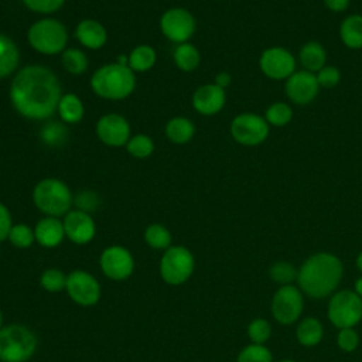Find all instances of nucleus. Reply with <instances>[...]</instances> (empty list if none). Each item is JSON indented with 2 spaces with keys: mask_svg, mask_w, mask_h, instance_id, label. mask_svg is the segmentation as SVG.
<instances>
[{
  "mask_svg": "<svg viewBox=\"0 0 362 362\" xmlns=\"http://www.w3.org/2000/svg\"><path fill=\"white\" fill-rule=\"evenodd\" d=\"M61 99L57 75L42 65H28L20 69L10 86L13 107L24 117L40 120L49 117Z\"/></svg>",
  "mask_w": 362,
  "mask_h": 362,
  "instance_id": "obj_1",
  "label": "nucleus"
},
{
  "mask_svg": "<svg viewBox=\"0 0 362 362\" xmlns=\"http://www.w3.org/2000/svg\"><path fill=\"white\" fill-rule=\"evenodd\" d=\"M342 263L331 253L320 252L310 256L298 270V284L311 298H325L334 293L342 279Z\"/></svg>",
  "mask_w": 362,
  "mask_h": 362,
  "instance_id": "obj_2",
  "label": "nucleus"
},
{
  "mask_svg": "<svg viewBox=\"0 0 362 362\" xmlns=\"http://www.w3.org/2000/svg\"><path fill=\"white\" fill-rule=\"evenodd\" d=\"M136 86L134 72L119 62L100 66L90 78L92 90L102 99L122 100L130 96Z\"/></svg>",
  "mask_w": 362,
  "mask_h": 362,
  "instance_id": "obj_3",
  "label": "nucleus"
},
{
  "mask_svg": "<svg viewBox=\"0 0 362 362\" xmlns=\"http://www.w3.org/2000/svg\"><path fill=\"white\" fill-rule=\"evenodd\" d=\"M37 346V335L23 324H8L0 329V362H27Z\"/></svg>",
  "mask_w": 362,
  "mask_h": 362,
  "instance_id": "obj_4",
  "label": "nucleus"
},
{
  "mask_svg": "<svg viewBox=\"0 0 362 362\" xmlns=\"http://www.w3.org/2000/svg\"><path fill=\"white\" fill-rule=\"evenodd\" d=\"M35 206L47 216H65L72 206L74 197L69 187L57 178L41 180L33 191Z\"/></svg>",
  "mask_w": 362,
  "mask_h": 362,
  "instance_id": "obj_5",
  "label": "nucleus"
},
{
  "mask_svg": "<svg viewBox=\"0 0 362 362\" xmlns=\"http://www.w3.org/2000/svg\"><path fill=\"white\" fill-rule=\"evenodd\" d=\"M30 45L45 55H55L65 51L68 33L62 23L55 18H41L28 28Z\"/></svg>",
  "mask_w": 362,
  "mask_h": 362,
  "instance_id": "obj_6",
  "label": "nucleus"
},
{
  "mask_svg": "<svg viewBox=\"0 0 362 362\" xmlns=\"http://www.w3.org/2000/svg\"><path fill=\"white\" fill-rule=\"evenodd\" d=\"M195 269V259L192 252L181 245L170 246L164 250L158 272L164 283L170 286H181L189 280Z\"/></svg>",
  "mask_w": 362,
  "mask_h": 362,
  "instance_id": "obj_7",
  "label": "nucleus"
},
{
  "mask_svg": "<svg viewBox=\"0 0 362 362\" xmlns=\"http://www.w3.org/2000/svg\"><path fill=\"white\" fill-rule=\"evenodd\" d=\"M328 318L337 328H352L362 320V297L355 291H337L328 304Z\"/></svg>",
  "mask_w": 362,
  "mask_h": 362,
  "instance_id": "obj_8",
  "label": "nucleus"
},
{
  "mask_svg": "<svg viewBox=\"0 0 362 362\" xmlns=\"http://www.w3.org/2000/svg\"><path fill=\"white\" fill-rule=\"evenodd\" d=\"M65 290L69 298L82 307L96 305L102 296V288L96 277L81 269L72 270L66 276Z\"/></svg>",
  "mask_w": 362,
  "mask_h": 362,
  "instance_id": "obj_9",
  "label": "nucleus"
},
{
  "mask_svg": "<svg viewBox=\"0 0 362 362\" xmlns=\"http://www.w3.org/2000/svg\"><path fill=\"white\" fill-rule=\"evenodd\" d=\"M102 273L115 281L129 279L134 270V259L130 250L120 245H112L103 249L99 257Z\"/></svg>",
  "mask_w": 362,
  "mask_h": 362,
  "instance_id": "obj_10",
  "label": "nucleus"
},
{
  "mask_svg": "<svg viewBox=\"0 0 362 362\" xmlns=\"http://www.w3.org/2000/svg\"><path fill=\"white\" fill-rule=\"evenodd\" d=\"M232 137L243 146H257L269 136V123L255 113L238 115L230 123Z\"/></svg>",
  "mask_w": 362,
  "mask_h": 362,
  "instance_id": "obj_11",
  "label": "nucleus"
},
{
  "mask_svg": "<svg viewBox=\"0 0 362 362\" xmlns=\"http://www.w3.org/2000/svg\"><path fill=\"white\" fill-rule=\"evenodd\" d=\"M303 293L291 286H281L272 300V314L280 324L288 325L298 320L303 313Z\"/></svg>",
  "mask_w": 362,
  "mask_h": 362,
  "instance_id": "obj_12",
  "label": "nucleus"
},
{
  "mask_svg": "<svg viewBox=\"0 0 362 362\" xmlns=\"http://www.w3.org/2000/svg\"><path fill=\"white\" fill-rule=\"evenodd\" d=\"M161 33L173 42H187L195 31V18L185 8H170L160 18Z\"/></svg>",
  "mask_w": 362,
  "mask_h": 362,
  "instance_id": "obj_13",
  "label": "nucleus"
},
{
  "mask_svg": "<svg viewBox=\"0 0 362 362\" xmlns=\"http://www.w3.org/2000/svg\"><path fill=\"white\" fill-rule=\"evenodd\" d=\"M262 72L272 79H287L294 74L296 61L290 51L281 47H272L263 51L260 57Z\"/></svg>",
  "mask_w": 362,
  "mask_h": 362,
  "instance_id": "obj_14",
  "label": "nucleus"
},
{
  "mask_svg": "<svg viewBox=\"0 0 362 362\" xmlns=\"http://www.w3.org/2000/svg\"><path fill=\"white\" fill-rule=\"evenodd\" d=\"M96 134L106 146H126L130 140V124L122 115H103L96 123Z\"/></svg>",
  "mask_w": 362,
  "mask_h": 362,
  "instance_id": "obj_15",
  "label": "nucleus"
},
{
  "mask_svg": "<svg viewBox=\"0 0 362 362\" xmlns=\"http://www.w3.org/2000/svg\"><path fill=\"white\" fill-rule=\"evenodd\" d=\"M65 238L75 245H86L93 240L96 235V225L90 214L81 209H71L64 216Z\"/></svg>",
  "mask_w": 362,
  "mask_h": 362,
  "instance_id": "obj_16",
  "label": "nucleus"
},
{
  "mask_svg": "<svg viewBox=\"0 0 362 362\" xmlns=\"http://www.w3.org/2000/svg\"><path fill=\"white\" fill-rule=\"evenodd\" d=\"M320 90L317 76L308 71L294 72L286 82V93L288 99L297 105H307L315 99Z\"/></svg>",
  "mask_w": 362,
  "mask_h": 362,
  "instance_id": "obj_17",
  "label": "nucleus"
},
{
  "mask_svg": "<svg viewBox=\"0 0 362 362\" xmlns=\"http://www.w3.org/2000/svg\"><path fill=\"white\" fill-rule=\"evenodd\" d=\"M226 100L225 89L215 83H206L199 86L192 95L194 109L205 116H211L222 110Z\"/></svg>",
  "mask_w": 362,
  "mask_h": 362,
  "instance_id": "obj_18",
  "label": "nucleus"
},
{
  "mask_svg": "<svg viewBox=\"0 0 362 362\" xmlns=\"http://www.w3.org/2000/svg\"><path fill=\"white\" fill-rule=\"evenodd\" d=\"M35 242H38L42 247L52 249L61 245L65 238L64 223L59 218L55 216H45L40 219L34 228Z\"/></svg>",
  "mask_w": 362,
  "mask_h": 362,
  "instance_id": "obj_19",
  "label": "nucleus"
},
{
  "mask_svg": "<svg viewBox=\"0 0 362 362\" xmlns=\"http://www.w3.org/2000/svg\"><path fill=\"white\" fill-rule=\"evenodd\" d=\"M75 34L78 41L89 49H99L107 41V33L105 27L99 21L90 20V18L82 20L76 25Z\"/></svg>",
  "mask_w": 362,
  "mask_h": 362,
  "instance_id": "obj_20",
  "label": "nucleus"
},
{
  "mask_svg": "<svg viewBox=\"0 0 362 362\" xmlns=\"http://www.w3.org/2000/svg\"><path fill=\"white\" fill-rule=\"evenodd\" d=\"M18 59L20 52L14 41L7 35L0 34V79L14 72L18 65Z\"/></svg>",
  "mask_w": 362,
  "mask_h": 362,
  "instance_id": "obj_21",
  "label": "nucleus"
},
{
  "mask_svg": "<svg viewBox=\"0 0 362 362\" xmlns=\"http://www.w3.org/2000/svg\"><path fill=\"white\" fill-rule=\"evenodd\" d=\"M339 35L348 48H362V16L352 14L346 17L339 27Z\"/></svg>",
  "mask_w": 362,
  "mask_h": 362,
  "instance_id": "obj_22",
  "label": "nucleus"
},
{
  "mask_svg": "<svg viewBox=\"0 0 362 362\" xmlns=\"http://www.w3.org/2000/svg\"><path fill=\"white\" fill-rule=\"evenodd\" d=\"M325 49L317 41H310L300 49V61L308 72H318L322 66H325Z\"/></svg>",
  "mask_w": 362,
  "mask_h": 362,
  "instance_id": "obj_23",
  "label": "nucleus"
},
{
  "mask_svg": "<svg viewBox=\"0 0 362 362\" xmlns=\"http://www.w3.org/2000/svg\"><path fill=\"white\" fill-rule=\"evenodd\" d=\"M195 133L194 123L182 116H177L168 120L165 126V134L170 141L175 144H185L188 143Z\"/></svg>",
  "mask_w": 362,
  "mask_h": 362,
  "instance_id": "obj_24",
  "label": "nucleus"
},
{
  "mask_svg": "<svg viewBox=\"0 0 362 362\" xmlns=\"http://www.w3.org/2000/svg\"><path fill=\"white\" fill-rule=\"evenodd\" d=\"M324 335V329L321 322L314 317H305L300 321L296 329V337L298 342L304 346L317 345Z\"/></svg>",
  "mask_w": 362,
  "mask_h": 362,
  "instance_id": "obj_25",
  "label": "nucleus"
},
{
  "mask_svg": "<svg viewBox=\"0 0 362 362\" xmlns=\"http://www.w3.org/2000/svg\"><path fill=\"white\" fill-rule=\"evenodd\" d=\"M58 113L66 123H78L83 117V103L75 93H65L58 103Z\"/></svg>",
  "mask_w": 362,
  "mask_h": 362,
  "instance_id": "obj_26",
  "label": "nucleus"
},
{
  "mask_svg": "<svg viewBox=\"0 0 362 362\" xmlns=\"http://www.w3.org/2000/svg\"><path fill=\"white\" fill-rule=\"evenodd\" d=\"M156 51L150 45H139L129 55V68L133 72H146L156 64Z\"/></svg>",
  "mask_w": 362,
  "mask_h": 362,
  "instance_id": "obj_27",
  "label": "nucleus"
},
{
  "mask_svg": "<svg viewBox=\"0 0 362 362\" xmlns=\"http://www.w3.org/2000/svg\"><path fill=\"white\" fill-rule=\"evenodd\" d=\"M199 59L201 58L197 47L189 42L178 44V47L174 51V62L181 71H194L199 65Z\"/></svg>",
  "mask_w": 362,
  "mask_h": 362,
  "instance_id": "obj_28",
  "label": "nucleus"
},
{
  "mask_svg": "<svg viewBox=\"0 0 362 362\" xmlns=\"http://www.w3.org/2000/svg\"><path fill=\"white\" fill-rule=\"evenodd\" d=\"M146 243L156 250H165L171 246V232L161 223H151L144 230Z\"/></svg>",
  "mask_w": 362,
  "mask_h": 362,
  "instance_id": "obj_29",
  "label": "nucleus"
},
{
  "mask_svg": "<svg viewBox=\"0 0 362 362\" xmlns=\"http://www.w3.org/2000/svg\"><path fill=\"white\" fill-rule=\"evenodd\" d=\"M62 66L72 75H81L88 68V58L81 49L68 48L62 52Z\"/></svg>",
  "mask_w": 362,
  "mask_h": 362,
  "instance_id": "obj_30",
  "label": "nucleus"
},
{
  "mask_svg": "<svg viewBox=\"0 0 362 362\" xmlns=\"http://www.w3.org/2000/svg\"><path fill=\"white\" fill-rule=\"evenodd\" d=\"M269 276L277 284L287 286V284H291L297 279L298 270L291 263L280 260V262H276L270 266Z\"/></svg>",
  "mask_w": 362,
  "mask_h": 362,
  "instance_id": "obj_31",
  "label": "nucleus"
},
{
  "mask_svg": "<svg viewBox=\"0 0 362 362\" xmlns=\"http://www.w3.org/2000/svg\"><path fill=\"white\" fill-rule=\"evenodd\" d=\"M66 276L68 274H64L62 270L55 269V267H49V269H45L41 273L40 284L48 293H58L61 290H65Z\"/></svg>",
  "mask_w": 362,
  "mask_h": 362,
  "instance_id": "obj_32",
  "label": "nucleus"
},
{
  "mask_svg": "<svg viewBox=\"0 0 362 362\" xmlns=\"http://www.w3.org/2000/svg\"><path fill=\"white\" fill-rule=\"evenodd\" d=\"M7 239L17 249H27L35 242L34 229L25 223H16L11 226Z\"/></svg>",
  "mask_w": 362,
  "mask_h": 362,
  "instance_id": "obj_33",
  "label": "nucleus"
},
{
  "mask_svg": "<svg viewBox=\"0 0 362 362\" xmlns=\"http://www.w3.org/2000/svg\"><path fill=\"white\" fill-rule=\"evenodd\" d=\"M126 148L130 156H133L136 158H146L153 153L154 143L146 134H136V136L130 137V140L126 144Z\"/></svg>",
  "mask_w": 362,
  "mask_h": 362,
  "instance_id": "obj_34",
  "label": "nucleus"
},
{
  "mask_svg": "<svg viewBox=\"0 0 362 362\" xmlns=\"http://www.w3.org/2000/svg\"><path fill=\"white\" fill-rule=\"evenodd\" d=\"M236 362H273V356L264 345L250 344L239 352Z\"/></svg>",
  "mask_w": 362,
  "mask_h": 362,
  "instance_id": "obj_35",
  "label": "nucleus"
},
{
  "mask_svg": "<svg viewBox=\"0 0 362 362\" xmlns=\"http://www.w3.org/2000/svg\"><path fill=\"white\" fill-rule=\"evenodd\" d=\"M293 117V110L287 103L277 102L267 107L266 110V122L273 126H286Z\"/></svg>",
  "mask_w": 362,
  "mask_h": 362,
  "instance_id": "obj_36",
  "label": "nucleus"
},
{
  "mask_svg": "<svg viewBox=\"0 0 362 362\" xmlns=\"http://www.w3.org/2000/svg\"><path fill=\"white\" fill-rule=\"evenodd\" d=\"M247 335H249L252 344L264 345V342L272 335V327H270L269 321H266L263 318H255L247 325Z\"/></svg>",
  "mask_w": 362,
  "mask_h": 362,
  "instance_id": "obj_37",
  "label": "nucleus"
},
{
  "mask_svg": "<svg viewBox=\"0 0 362 362\" xmlns=\"http://www.w3.org/2000/svg\"><path fill=\"white\" fill-rule=\"evenodd\" d=\"M41 139L49 146H59L66 140V129L57 122H51L42 127Z\"/></svg>",
  "mask_w": 362,
  "mask_h": 362,
  "instance_id": "obj_38",
  "label": "nucleus"
},
{
  "mask_svg": "<svg viewBox=\"0 0 362 362\" xmlns=\"http://www.w3.org/2000/svg\"><path fill=\"white\" fill-rule=\"evenodd\" d=\"M337 344L344 352H352L359 345V335L354 328H341L337 335Z\"/></svg>",
  "mask_w": 362,
  "mask_h": 362,
  "instance_id": "obj_39",
  "label": "nucleus"
},
{
  "mask_svg": "<svg viewBox=\"0 0 362 362\" xmlns=\"http://www.w3.org/2000/svg\"><path fill=\"white\" fill-rule=\"evenodd\" d=\"M23 3L25 4L27 8L35 13L51 14L59 10L64 6L65 0H23Z\"/></svg>",
  "mask_w": 362,
  "mask_h": 362,
  "instance_id": "obj_40",
  "label": "nucleus"
},
{
  "mask_svg": "<svg viewBox=\"0 0 362 362\" xmlns=\"http://www.w3.org/2000/svg\"><path fill=\"white\" fill-rule=\"evenodd\" d=\"M317 81L318 85L322 88H334L339 79H341V74L335 66H322L318 72H317Z\"/></svg>",
  "mask_w": 362,
  "mask_h": 362,
  "instance_id": "obj_41",
  "label": "nucleus"
},
{
  "mask_svg": "<svg viewBox=\"0 0 362 362\" xmlns=\"http://www.w3.org/2000/svg\"><path fill=\"white\" fill-rule=\"evenodd\" d=\"M13 226V219L8 208L0 202V242L8 238L10 229Z\"/></svg>",
  "mask_w": 362,
  "mask_h": 362,
  "instance_id": "obj_42",
  "label": "nucleus"
},
{
  "mask_svg": "<svg viewBox=\"0 0 362 362\" xmlns=\"http://www.w3.org/2000/svg\"><path fill=\"white\" fill-rule=\"evenodd\" d=\"M78 209L85 211L89 214V211H93L98 206V197L92 192H82L75 199Z\"/></svg>",
  "mask_w": 362,
  "mask_h": 362,
  "instance_id": "obj_43",
  "label": "nucleus"
},
{
  "mask_svg": "<svg viewBox=\"0 0 362 362\" xmlns=\"http://www.w3.org/2000/svg\"><path fill=\"white\" fill-rule=\"evenodd\" d=\"M324 3L332 11H344L349 6V0H324Z\"/></svg>",
  "mask_w": 362,
  "mask_h": 362,
  "instance_id": "obj_44",
  "label": "nucleus"
},
{
  "mask_svg": "<svg viewBox=\"0 0 362 362\" xmlns=\"http://www.w3.org/2000/svg\"><path fill=\"white\" fill-rule=\"evenodd\" d=\"M230 81H232V78H230V75L228 72H219L216 75V78H215V85H218L219 88L225 89L226 86H229Z\"/></svg>",
  "mask_w": 362,
  "mask_h": 362,
  "instance_id": "obj_45",
  "label": "nucleus"
},
{
  "mask_svg": "<svg viewBox=\"0 0 362 362\" xmlns=\"http://www.w3.org/2000/svg\"><path fill=\"white\" fill-rule=\"evenodd\" d=\"M355 293L362 297V277H359L356 281H355Z\"/></svg>",
  "mask_w": 362,
  "mask_h": 362,
  "instance_id": "obj_46",
  "label": "nucleus"
},
{
  "mask_svg": "<svg viewBox=\"0 0 362 362\" xmlns=\"http://www.w3.org/2000/svg\"><path fill=\"white\" fill-rule=\"evenodd\" d=\"M356 267L362 272V252L358 255V257H356Z\"/></svg>",
  "mask_w": 362,
  "mask_h": 362,
  "instance_id": "obj_47",
  "label": "nucleus"
},
{
  "mask_svg": "<svg viewBox=\"0 0 362 362\" xmlns=\"http://www.w3.org/2000/svg\"><path fill=\"white\" fill-rule=\"evenodd\" d=\"M3 328V313H1V310H0V329Z\"/></svg>",
  "mask_w": 362,
  "mask_h": 362,
  "instance_id": "obj_48",
  "label": "nucleus"
},
{
  "mask_svg": "<svg viewBox=\"0 0 362 362\" xmlns=\"http://www.w3.org/2000/svg\"><path fill=\"white\" fill-rule=\"evenodd\" d=\"M280 362H296V361H291V359H284V361H280Z\"/></svg>",
  "mask_w": 362,
  "mask_h": 362,
  "instance_id": "obj_49",
  "label": "nucleus"
}]
</instances>
